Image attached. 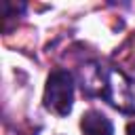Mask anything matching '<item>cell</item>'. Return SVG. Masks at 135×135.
I'll use <instances>...</instances> for the list:
<instances>
[{
  "mask_svg": "<svg viewBox=\"0 0 135 135\" xmlns=\"http://www.w3.org/2000/svg\"><path fill=\"white\" fill-rule=\"evenodd\" d=\"M127 135H135V120L127 124Z\"/></svg>",
  "mask_w": 135,
  "mask_h": 135,
  "instance_id": "277c9868",
  "label": "cell"
},
{
  "mask_svg": "<svg viewBox=\"0 0 135 135\" xmlns=\"http://www.w3.org/2000/svg\"><path fill=\"white\" fill-rule=\"evenodd\" d=\"M93 80L97 82L95 89L91 86L89 95L103 97L110 105L122 110V112H135V95H133V82L118 70L93 65Z\"/></svg>",
  "mask_w": 135,
  "mask_h": 135,
  "instance_id": "6da1fadb",
  "label": "cell"
},
{
  "mask_svg": "<svg viewBox=\"0 0 135 135\" xmlns=\"http://www.w3.org/2000/svg\"><path fill=\"white\" fill-rule=\"evenodd\" d=\"M80 129L84 135H114V124L112 120L101 114L99 110H89L82 114Z\"/></svg>",
  "mask_w": 135,
  "mask_h": 135,
  "instance_id": "3957f363",
  "label": "cell"
},
{
  "mask_svg": "<svg viewBox=\"0 0 135 135\" xmlns=\"http://www.w3.org/2000/svg\"><path fill=\"white\" fill-rule=\"evenodd\" d=\"M74 105V76L68 70H55L46 78L44 108L57 116H68Z\"/></svg>",
  "mask_w": 135,
  "mask_h": 135,
  "instance_id": "7a4b0ae2",
  "label": "cell"
}]
</instances>
